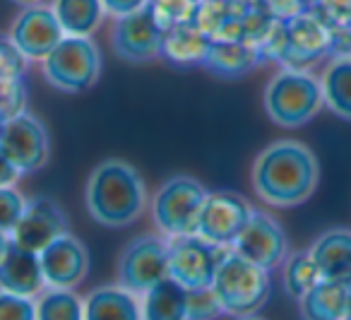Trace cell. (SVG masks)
<instances>
[{
    "mask_svg": "<svg viewBox=\"0 0 351 320\" xmlns=\"http://www.w3.org/2000/svg\"><path fill=\"white\" fill-rule=\"evenodd\" d=\"M317 176V159L303 142L277 140L255 159L253 188L272 207H296L313 195Z\"/></svg>",
    "mask_w": 351,
    "mask_h": 320,
    "instance_id": "obj_1",
    "label": "cell"
},
{
    "mask_svg": "<svg viewBox=\"0 0 351 320\" xmlns=\"http://www.w3.org/2000/svg\"><path fill=\"white\" fill-rule=\"evenodd\" d=\"M87 209L104 227H128L147 207V188L140 171L121 159H106L89 174Z\"/></svg>",
    "mask_w": 351,
    "mask_h": 320,
    "instance_id": "obj_2",
    "label": "cell"
},
{
    "mask_svg": "<svg viewBox=\"0 0 351 320\" xmlns=\"http://www.w3.org/2000/svg\"><path fill=\"white\" fill-rule=\"evenodd\" d=\"M212 289L226 315L243 318V315H255L267 304L272 282H269V270L229 248L217 267Z\"/></svg>",
    "mask_w": 351,
    "mask_h": 320,
    "instance_id": "obj_3",
    "label": "cell"
},
{
    "mask_svg": "<svg viewBox=\"0 0 351 320\" xmlns=\"http://www.w3.org/2000/svg\"><path fill=\"white\" fill-rule=\"evenodd\" d=\"M322 104V84L311 70L282 68L265 87V111L282 128L306 126Z\"/></svg>",
    "mask_w": 351,
    "mask_h": 320,
    "instance_id": "obj_4",
    "label": "cell"
},
{
    "mask_svg": "<svg viewBox=\"0 0 351 320\" xmlns=\"http://www.w3.org/2000/svg\"><path fill=\"white\" fill-rule=\"evenodd\" d=\"M210 190L193 176H173L152 198V219L164 236H191L197 233L200 214Z\"/></svg>",
    "mask_w": 351,
    "mask_h": 320,
    "instance_id": "obj_5",
    "label": "cell"
},
{
    "mask_svg": "<svg viewBox=\"0 0 351 320\" xmlns=\"http://www.w3.org/2000/svg\"><path fill=\"white\" fill-rule=\"evenodd\" d=\"M51 87L65 94H80L94 87L101 70L99 46L89 36H63L58 46L41 60Z\"/></svg>",
    "mask_w": 351,
    "mask_h": 320,
    "instance_id": "obj_6",
    "label": "cell"
},
{
    "mask_svg": "<svg viewBox=\"0 0 351 320\" xmlns=\"http://www.w3.org/2000/svg\"><path fill=\"white\" fill-rule=\"evenodd\" d=\"M229 246H217L200 233L169 238V277H173L186 289L212 286L224 253Z\"/></svg>",
    "mask_w": 351,
    "mask_h": 320,
    "instance_id": "obj_7",
    "label": "cell"
},
{
    "mask_svg": "<svg viewBox=\"0 0 351 320\" xmlns=\"http://www.w3.org/2000/svg\"><path fill=\"white\" fill-rule=\"evenodd\" d=\"M169 277V241L159 236H137L123 248L118 260V284L135 296Z\"/></svg>",
    "mask_w": 351,
    "mask_h": 320,
    "instance_id": "obj_8",
    "label": "cell"
},
{
    "mask_svg": "<svg viewBox=\"0 0 351 320\" xmlns=\"http://www.w3.org/2000/svg\"><path fill=\"white\" fill-rule=\"evenodd\" d=\"M0 147L5 150V155L20 169L22 176L34 174L44 169L49 161V130L34 113L22 111L0 126Z\"/></svg>",
    "mask_w": 351,
    "mask_h": 320,
    "instance_id": "obj_9",
    "label": "cell"
},
{
    "mask_svg": "<svg viewBox=\"0 0 351 320\" xmlns=\"http://www.w3.org/2000/svg\"><path fill=\"white\" fill-rule=\"evenodd\" d=\"M332 34L335 27H330L313 8H308L306 12L287 22V51L279 65L291 70H311L325 56H330Z\"/></svg>",
    "mask_w": 351,
    "mask_h": 320,
    "instance_id": "obj_10",
    "label": "cell"
},
{
    "mask_svg": "<svg viewBox=\"0 0 351 320\" xmlns=\"http://www.w3.org/2000/svg\"><path fill=\"white\" fill-rule=\"evenodd\" d=\"M250 214H253V205L243 195L231 193V190H217V193L207 195L197 233L210 243L231 248L248 224Z\"/></svg>",
    "mask_w": 351,
    "mask_h": 320,
    "instance_id": "obj_11",
    "label": "cell"
},
{
    "mask_svg": "<svg viewBox=\"0 0 351 320\" xmlns=\"http://www.w3.org/2000/svg\"><path fill=\"white\" fill-rule=\"evenodd\" d=\"M231 248L239 255L255 262V265L265 267V270H274V267L287 260L289 238L277 219L269 217L267 212L253 209L248 224L243 227V231L239 233V238H236V243Z\"/></svg>",
    "mask_w": 351,
    "mask_h": 320,
    "instance_id": "obj_12",
    "label": "cell"
},
{
    "mask_svg": "<svg viewBox=\"0 0 351 320\" xmlns=\"http://www.w3.org/2000/svg\"><path fill=\"white\" fill-rule=\"evenodd\" d=\"M65 32L56 17L53 8L29 5L15 17L8 39L20 49L27 60H44L63 41Z\"/></svg>",
    "mask_w": 351,
    "mask_h": 320,
    "instance_id": "obj_13",
    "label": "cell"
},
{
    "mask_svg": "<svg viewBox=\"0 0 351 320\" xmlns=\"http://www.w3.org/2000/svg\"><path fill=\"white\" fill-rule=\"evenodd\" d=\"M161 36H164V30L156 22V17L152 15L149 8H142L130 15L116 17L111 44L118 58L128 63H145L159 56Z\"/></svg>",
    "mask_w": 351,
    "mask_h": 320,
    "instance_id": "obj_14",
    "label": "cell"
},
{
    "mask_svg": "<svg viewBox=\"0 0 351 320\" xmlns=\"http://www.w3.org/2000/svg\"><path fill=\"white\" fill-rule=\"evenodd\" d=\"M68 231V217L51 198H32L27 200V207L22 212L20 222L10 231L12 243L27 248V251L41 253L49 243Z\"/></svg>",
    "mask_w": 351,
    "mask_h": 320,
    "instance_id": "obj_15",
    "label": "cell"
},
{
    "mask_svg": "<svg viewBox=\"0 0 351 320\" xmlns=\"http://www.w3.org/2000/svg\"><path fill=\"white\" fill-rule=\"evenodd\" d=\"M39 260L46 286H58V289H75L89 270L87 248L73 233H63L53 243H49L39 253Z\"/></svg>",
    "mask_w": 351,
    "mask_h": 320,
    "instance_id": "obj_16",
    "label": "cell"
},
{
    "mask_svg": "<svg viewBox=\"0 0 351 320\" xmlns=\"http://www.w3.org/2000/svg\"><path fill=\"white\" fill-rule=\"evenodd\" d=\"M0 289L29 296V299L41 294L46 289V279L44 270H41L39 253L27 251V248L12 243L8 248L5 258L0 260Z\"/></svg>",
    "mask_w": 351,
    "mask_h": 320,
    "instance_id": "obj_17",
    "label": "cell"
},
{
    "mask_svg": "<svg viewBox=\"0 0 351 320\" xmlns=\"http://www.w3.org/2000/svg\"><path fill=\"white\" fill-rule=\"evenodd\" d=\"M320 267L322 279L351 284V231L349 229H330L320 233L308 248Z\"/></svg>",
    "mask_w": 351,
    "mask_h": 320,
    "instance_id": "obj_18",
    "label": "cell"
},
{
    "mask_svg": "<svg viewBox=\"0 0 351 320\" xmlns=\"http://www.w3.org/2000/svg\"><path fill=\"white\" fill-rule=\"evenodd\" d=\"M210 46L212 36L205 34L195 22H191L164 30L159 56L178 68H191V65H205Z\"/></svg>",
    "mask_w": 351,
    "mask_h": 320,
    "instance_id": "obj_19",
    "label": "cell"
},
{
    "mask_svg": "<svg viewBox=\"0 0 351 320\" xmlns=\"http://www.w3.org/2000/svg\"><path fill=\"white\" fill-rule=\"evenodd\" d=\"M84 320H142V308L125 286L106 284L84 296Z\"/></svg>",
    "mask_w": 351,
    "mask_h": 320,
    "instance_id": "obj_20",
    "label": "cell"
},
{
    "mask_svg": "<svg viewBox=\"0 0 351 320\" xmlns=\"http://www.w3.org/2000/svg\"><path fill=\"white\" fill-rule=\"evenodd\" d=\"M263 63L258 46L248 41H212L202 68L221 78H241Z\"/></svg>",
    "mask_w": 351,
    "mask_h": 320,
    "instance_id": "obj_21",
    "label": "cell"
},
{
    "mask_svg": "<svg viewBox=\"0 0 351 320\" xmlns=\"http://www.w3.org/2000/svg\"><path fill=\"white\" fill-rule=\"evenodd\" d=\"M142 320H188V289L164 277L142 294Z\"/></svg>",
    "mask_w": 351,
    "mask_h": 320,
    "instance_id": "obj_22",
    "label": "cell"
},
{
    "mask_svg": "<svg viewBox=\"0 0 351 320\" xmlns=\"http://www.w3.org/2000/svg\"><path fill=\"white\" fill-rule=\"evenodd\" d=\"M351 299V284L320 279L298 304L303 320H344Z\"/></svg>",
    "mask_w": 351,
    "mask_h": 320,
    "instance_id": "obj_23",
    "label": "cell"
},
{
    "mask_svg": "<svg viewBox=\"0 0 351 320\" xmlns=\"http://www.w3.org/2000/svg\"><path fill=\"white\" fill-rule=\"evenodd\" d=\"M53 12L68 36L94 34L106 15L101 0H56Z\"/></svg>",
    "mask_w": 351,
    "mask_h": 320,
    "instance_id": "obj_24",
    "label": "cell"
},
{
    "mask_svg": "<svg viewBox=\"0 0 351 320\" xmlns=\"http://www.w3.org/2000/svg\"><path fill=\"white\" fill-rule=\"evenodd\" d=\"M320 84L325 106L335 116L351 121V56L332 58V63L322 73Z\"/></svg>",
    "mask_w": 351,
    "mask_h": 320,
    "instance_id": "obj_25",
    "label": "cell"
},
{
    "mask_svg": "<svg viewBox=\"0 0 351 320\" xmlns=\"http://www.w3.org/2000/svg\"><path fill=\"white\" fill-rule=\"evenodd\" d=\"M36 320H84V299L73 289L49 286L36 301Z\"/></svg>",
    "mask_w": 351,
    "mask_h": 320,
    "instance_id": "obj_26",
    "label": "cell"
},
{
    "mask_svg": "<svg viewBox=\"0 0 351 320\" xmlns=\"http://www.w3.org/2000/svg\"><path fill=\"white\" fill-rule=\"evenodd\" d=\"M282 279H284V291H287L291 299L301 301L303 296L322 279V275H320V267L313 260L311 251H301L287 258Z\"/></svg>",
    "mask_w": 351,
    "mask_h": 320,
    "instance_id": "obj_27",
    "label": "cell"
},
{
    "mask_svg": "<svg viewBox=\"0 0 351 320\" xmlns=\"http://www.w3.org/2000/svg\"><path fill=\"white\" fill-rule=\"evenodd\" d=\"M200 5L202 0H149L147 3V8L156 17L161 30H171V27L195 22Z\"/></svg>",
    "mask_w": 351,
    "mask_h": 320,
    "instance_id": "obj_28",
    "label": "cell"
},
{
    "mask_svg": "<svg viewBox=\"0 0 351 320\" xmlns=\"http://www.w3.org/2000/svg\"><path fill=\"white\" fill-rule=\"evenodd\" d=\"M27 111V84L25 78L0 80V126L8 118Z\"/></svg>",
    "mask_w": 351,
    "mask_h": 320,
    "instance_id": "obj_29",
    "label": "cell"
},
{
    "mask_svg": "<svg viewBox=\"0 0 351 320\" xmlns=\"http://www.w3.org/2000/svg\"><path fill=\"white\" fill-rule=\"evenodd\" d=\"M224 313L215 289H188V320H215Z\"/></svg>",
    "mask_w": 351,
    "mask_h": 320,
    "instance_id": "obj_30",
    "label": "cell"
},
{
    "mask_svg": "<svg viewBox=\"0 0 351 320\" xmlns=\"http://www.w3.org/2000/svg\"><path fill=\"white\" fill-rule=\"evenodd\" d=\"M27 207L25 195L12 185H0V229L10 233Z\"/></svg>",
    "mask_w": 351,
    "mask_h": 320,
    "instance_id": "obj_31",
    "label": "cell"
},
{
    "mask_svg": "<svg viewBox=\"0 0 351 320\" xmlns=\"http://www.w3.org/2000/svg\"><path fill=\"white\" fill-rule=\"evenodd\" d=\"M0 320H36L34 299L0 289Z\"/></svg>",
    "mask_w": 351,
    "mask_h": 320,
    "instance_id": "obj_32",
    "label": "cell"
},
{
    "mask_svg": "<svg viewBox=\"0 0 351 320\" xmlns=\"http://www.w3.org/2000/svg\"><path fill=\"white\" fill-rule=\"evenodd\" d=\"M27 58L20 54L10 39H0V80H17L25 78Z\"/></svg>",
    "mask_w": 351,
    "mask_h": 320,
    "instance_id": "obj_33",
    "label": "cell"
},
{
    "mask_svg": "<svg viewBox=\"0 0 351 320\" xmlns=\"http://www.w3.org/2000/svg\"><path fill=\"white\" fill-rule=\"evenodd\" d=\"M311 8L330 27H346L351 22V0H313Z\"/></svg>",
    "mask_w": 351,
    "mask_h": 320,
    "instance_id": "obj_34",
    "label": "cell"
},
{
    "mask_svg": "<svg viewBox=\"0 0 351 320\" xmlns=\"http://www.w3.org/2000/svg\"><path fill=\"white\" fill-rule=\"evenodd\" d=\"M260 5L265 8V12L272 20L289 22L301 15V12H306L311 8V0H260Z\"/></svg>",
    "mask_w": 351,
    "mask_h": 320,
    "instance_id": "obj_35",
    "label": "cell"
},
{
    "mask_svg": "<svg viewBox=\"0 0 351 320\" xmlns=\"http://www.w3.org/2000/svg\"><path fill=\"white\" fill-rule=\"evenodd\" d=\"M147 3H149V0H101L106 15H113V17H123L135 10H142V8H147Z\"/></svg>",
    "mask_w": 351,
    "mask_h": 320,
    "instance_id": "obj_36",
    "label": "cell"
},
{
    "mask_svg": "<svg viewBox=\"0 0 351 320\" xmlns=\"http://www.w3.org/2000/svg\"><path fill=\"white\" fill-rule=\"evenodd\" d=\"M20 169L10 161V157L5 155V150L0 147V185H15L20 181Z\"/></svg>",
    "mask_w": 351,
    "mask_h": 320,
    "instance_id": "obj_37",
    "label": "cell"
},
{
    "mask_svg": "<svg viewBox=\"0 0 351 320\" xmlns=\"http://www.w3.org/2000/svg\"><path fill=\"white\" fill-rule=\"evenodd\" d=\"M12 246V238H10V233L8 231H3V229H0V260H3V258H5V253H8V248Z\"/></svg>",
    "mask_w": 351,
    "mask_h": 320,
    "instance_id": "obj_38",
    "label": "cell"
},
{
    "mask_svg": "<svg viewBox=\"0 0 351 320\" xmlns=\"http://www.w3.org/2000/svg\"><path fill=\"white\" fill-rule=\"evenodd\" d=\"M10 3H17V5H25V8H29V5H39L41 0H10Z\"/></svg>",
    "mask_w": 351,
    "mask_h": 320,
    "instance_id": "obj_39",
    "label": "cell"
},
{
    "mask_svg": "<svg viewBox=\"0 0 351 320\" xmlns=\"http://www.w3.org/2000/svg\"><path fill=\"white\" fill-rule=\"evenodd\" d=\"M344 320H351V299H349V306H346V313H344Z\"/></svg>",
    "mask_w": 351,
    "mask_h": 320,
    "instance_id": "obj_40",
    "label": "cell"
},
{
    "mask_svg": "<svg viewBox=\"0 0 351 320\" xmlns=\"http://www.w3.org/2000/svg\"><path fill=\"white\" fill-rule=\"evenodd\" d=\"M236 320H263V318H255V315H243V318H236Z\"/></svg>",
    "mask_w": 351,
    "mask_h": 320,
    "instance_id": "obj_41",
    "label": "cell"
},
{
    "mask_svg": "<svg viewBox=\"0 0 351 320\" xmlns=\"http://www.w3.org/2000/svg\"><path fill=\"white\" fill-rule=\"evenodd\" d=\"M346 27H349V32H351V22H349V25H346Z\"/></svg>",
    "mask_w": 351,
    "mask_h": 320,
    "instance_id": "obj_42",
    "label": "cell"
},
{
    "mask_svg": "<svg viewBox=\"0 0 351 320\" xmlns=\"http://www.w3.org/2000/svg\"><path fill=\"white\" fill-rule=\"evenodd\" d=\"M311 3H313V0H311Z\"/></svg>",
    "mask_w": 351,
    "mask_h": 320,
    "instance_id": "obj_43",
    "label": "cell"
}]
</instances>
